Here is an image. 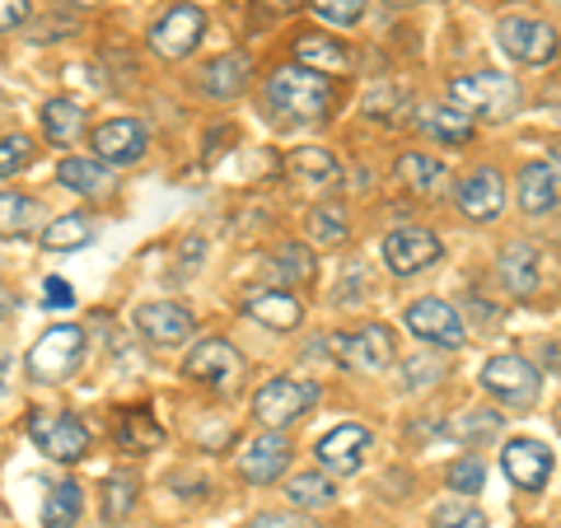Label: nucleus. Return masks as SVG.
<instances>
[{
  "instance_id": "nucleus-1",
  "label": "nucleus",
  "mask_w": 561,
  "mask_h": 528,
  "mask_svg": "<svg viewBox=\"0 0 561 528\" xmlns=\"http://www.w3.org/2000/svg\"><path fill=\"white\" fill-rule=\"evenodd\" d=\"M267 108L286 122H319L332 108V84L319 70L305 66H280L267 80Z\"/></svg>"
},
{
  "instance_id": "nucleus-2",
  "label": "nucleus",
  "mask_w": 561,
  "mask_h": 528,
  "mask_svg": "<svg viewBox=\"0 0 561 528\" xmlns=\"http://www.w3.org/2000/svg\"><path fill=\"white\" fill-rule=\"evenodd\" d=\"M449 99H454V108H463V113H472V117L505 122V117L515 113L519 90H515V80L496 76V70H478V76L454 80V84H449Z\"/></svg>"
},
{
  "instance_id": "nucleus-3",
  "label": "nucleus",
  "mask_w": 561,
  "mask_h": 528,
  "mask_svg": "<svg viewBox=\"0 0 561 528\" xmlns=\"http://www.w3.org/2000/svg\"><path fill=\"white\" fill-rule=\"evenodd\" d=\"M80 360H84V332L61 323V328H51V332H43V337L33 342V351H28V375L38 379V383H61V379L76 375Z\"/></svg>"
},
{
  "instance_id": "nucleus-4",
  "label": "nucleus",
  "mask_w": 561,
  "mask_h": 528,
  "mask_svg": "<svg viewBox=\"0 0 561 528\" xmlns=\"http://www.w3.org/2000/svg\"><path fill=\"white\" fill-rule=\"evenodd\" d=\"M313 402H319V383L309 379H267L253 398V416L262 421L267 431H280L290 421H300Z\"/></svg>"
},
{
  "instance_id": "nucleus-5",
  "label": "nucleus",
  "mask_w": 561,
  "mask_h": 528,
  "mask_svg": "<svg viewBox=\"0 0 561 528\" xmlns=\"http://www.w3.org/2000/svg\"><path fill=\"white\" fill-rule=\"evenodd\" d=\"M482 389L496 402H505V408H534L542 393V379L524 356H491L482 365Z\"/></svg>"
},
{
  "instance_id": "nucleus-6",
  "label": "nucleus",
  "mask_w": 561,
  "mask_h": 528,
  "mask_svg": "<svg viewBox=\"0 0 561 528\" xmlns=\"http://www.w3.org/2000/svg\"><path fill=\"white\" fill-rule=\"evenodd\" d=\"M183 375L197 379V383H206V389H216V393H230L234 383L243 379V356H239L230 342L206 337V342H197V346L187 351Z\"/></svg>"
},
{
  "instance_id": "nucleus-7",
  "label": "nucleus",
  "mask_w": 561,
  "mask_h": 528,
  "mask_svg": "<svg viewBox=\"0 0 561 528\" xmlns=\"http://www.w3.org/2000/svg\"><path fill=\"white\" fill-rule=\"evenodd\" d=\"M28 439L38 445V454L57 463H76L84 449H90V431H84V421L66 416V412H38L28 421Z\"/></svg>"
},
{
  "instance_id": "nucleus-8",
  "label": "nucleus",
  "mask_w": 561,
  "mask_h": 528,
  "mask_svg": "<svg viewBox=\"0 0 561 528\" xmlns=\"http://www.w3.org/2000/svg\"><path fill=\"white\" fill-rule=\"evenodd\" d=\"M328 351L337 356L346 369H365V375H383L393 365V332L389 328H360L356 337H328Z\"/></svg>"
},
{
  "instance_id": "nucleus-9",
  "label": "nucleus",
  "mask_w": 561,
  "mask_h": 528,
  "mask_svg": "<svg viewBox=\"0 0 561 528\" xmlns=\"http://www.w3.org/2000/svg\"><path fill=\"white\" fill-rule=\"evenodd\" d=\"M496 43L511 61L519 66H542L557 57V28L542 24V20H505L496 28Z\"/></svg>"
},
{
  "instance_id": "nucleus-10",
  "label": "nucleus",
  "mask_w": 561,
  "mask_h": 528,
  "mask_svg": "<svg viewBox=\"0 0 561 528\" xmlns=\"http://www.w3.org/2000/svg\"><path fill=\"white\" fill-rule=\"evenodd\" d=\"M202 33H206L202 5H169L164 20L150 28V47L160 51V57L179 61V57H187V51L202 43Z\"/></svg>"
},
{
  "instance_id": "nucleus-11",
  "label": "nucleus",
  "mask_w": 561,
  "mask_h": 528,
  "mask_svg": "<svg viewBox=\"0 0 561 528\" xmlns=\"http://www.w3.org/2000/svg\"><path fill=\"white\" fill-rule=\"evenodd\" d=\"M435 257H440V239H435L431 230H421V225H408V230H393L389 239H383V262H389L393 276L426 272Z\"/></svg>"
},
{
  "instance_id": "nucleus-12",
  "label": "nucleus",
  "mask_w": 561,
  "mask_h": 528,
  "mask_svg": "<svg viewBox=\"0 0 561 528\" xmlns=\"http://www.w3.org/2000/svg\"><path fill=\"white\" fill-rule=\"evenodd\" d=\"M408 328L416 332L421 342H435L445 351L468 342L463 319L454 313V305H445V299H416V305H408Z\"/></svg>"
},
{
  "instance_id": "nucleus-13",
  "label": "nucleus",
  "mask_w": 561,
  "mask_h": 528,
  "mask_svg": "<svg viewBox=\"0 0 561 528\" xmlns=\"http://www.w3.org/2000/svg\"><path fill=\"white\" fill-rule=\"evenodd\" d=\"M501 468H505V478H511L519 491H542V482L552 478V449L542 445V439L519 435V439L505 445Z\"/></svg>"
},
{
  "instance_id": "nucleus-14",
  "label": "nucleus",
  "mask_w": 561,
  "mask_h": 528,
  "mask_svg": "<svg viewBox=\"0 0 561 528\" xmlns=\"http://www.w3.org/2000/svg\"><path fill=\"white\" fill-rule=\"evenodd\" d=\"M131 323H136L140 337L154 342V346H179V342L192 337V313L183 305H164V299H154V305H140L131 313Z\"/></svg>"
},
{
  "instance_id": "nucleus-15",
  "label": "nucleus",
  "mask_w": 561,
  "mask_h": 528,
  "mask_svg": "<svg viewBox=\"0 0 561 528\" xmlns=\"http://www.w3.org/2000/svg\"><path fill=\"white\" fill-rule=\"evenodd\" d=\"M286 179H290L295 187H300V192H313V197H328V192H337L342 169H337V160H332L328 150L305 146V150H295L290 160H286Z\"/></svg>"
},
{
  "instance_id": "nucleus-16",
  "label": "nucleus",
  "mask_w": 561,
  "mask_h": 528,
  "mask_svg": "<svg viewBox=\"0 0 561 528\" xmlns=\"http://www.w3.org/2000/svg\"><path fill=\"white\" fill-rule=\"evenodd\" d=\"M94 154L103 164H136L146 154V127L136 117H113L94 131Z\"/></svg>"
},
{
  "instance_id": "nucleus-17",
  "label": "nucleus",
  "mask_w": 561,
  "mask_h": 528,
  "mask_svg": "<svg viewBox=\"0 0 561 528\" xmlns=\"http://www.w3.org/2000/svg\"><path fill=\"white\" fill-rule=\"evenodd\" d=\"M286 463H290V445H286V439H280L276 431L249 439V445H243V454H239V472H243V482H257V486L276 482L280 472H286Z\"/></svg>"
},
{
  "instance_id": "nucleus-18",
  "label": "nucleus",
  "mask_w": 561,
  "mask_h": 528,
  "mask_svg": "<svg viewBox=\"0 0 561 528\" xmlns=\"http://www.w3.org/2000/svg\"><path fill=\"white\" fill-rule=\"evenodd\" d=\"M313 454H319V463L328 472H356L365 463V454H370V431L356 426V421H346V426L328 431Z\"/></svg>"
},
{
  "instance_id": "nucleus-19",
  "label": "nucleus",
  "mask_w": 561,
  "mask_h": 528,
  "mask_svg": "<svg viewBox=\"0 0 561 528\" xmlns=\"http://www.w3.org/2000/svg\"><path fill=\"white\" fill-rule=\"evenodd\" d=\"M505 206V183L496 169H478L459 183V210L468 220H496Z\"/></svg>"
},
{
  "instance_id": "nucleus-20",
  "label": "nucleus",
  "mask_w": 561,
  "mask_h": 528,
  "mask_svg": "<svg viewBox=\"0 0 561 528\" xmlns=\"http://www.w3.org/2000/svg\"><path fill=\"white\" fill-rule=\"evenodd\" d=\"M243 309H249V319H257L262 328H276V332L300 328V319H305V305L280 286L276 290H253L249 299H243Z\"/></svg>"
},
{
  "instance_id": "nucleus-21",
  "label": "nucleus",
  "mask_w": 561,
  "mask_h": 528,
  "mask_svg": "<svg viewBox=\"0 0 561 528\" xmlns=\"http://www.w3.org/2000/svg\"><path fill=\"white\" fill-rule=\"evenodd\" d=\"M519 206L529 216H548V210L561 206V173L548 160L519 169Z\"/></svg>"
},
{
  "instance_id": "nucleus-22",
  "label": "nucleus",
  "mask_w": 561,
  "mask_h": 528,
  "mask_svg": "<svg viewBox=\"0 0 561 528\" xmlns=\"http://www.w3.org/2000/svg\"><path fill=\"white\" fill-rule=\"evenodd\" d=\"M57 183L80 192V197H103V192H113V169L99 154H76V160L57 164Z\"/></svg>"
},
{
  "instance_id": "nucleus-23",
  "label": "nucleus",
  "mask_w": 561,
  "mask_h": 528,
  "mask_svg": "<svg viewBox=\"0 0 561 528\" xmlns=\"http://www.w3.org/2000/svg\"><path fill=\"white\" fill-rule=\"evenodd\" d=\"M501 280L515 295H534L542 286V253L534 243H511V249L501 253Z\"/></svg>"
},
{
  "instance_id": "nucleus-24",
  "label": "nucleus",
  "mask_w": 561,
  "mask_h": 528,
  "mask_svg": "<svg viewBox=\"0 0 561 528\" xmlns=\"http://www.w3.org/2000/svg\"><path fill=\"white\" fill-rule=\"evenodd\" d=\"M243 80H249V57H239V51H230V57H216L206 70H202V84L210 99H234L243 94Z\"/></svg>"
},
{
  "instance_id": "nucleus-25",
  "label": "nucleus",
  "mask_w": 561,
  "mask_h": 528,
  "mask_svg": "<svg viewBox=\"0 0 561 528\" xmlns=\"http://www.w3.org/2000/svg\"><path fill=\"white\" fill-rule=\"evenodd\" d=\"M84 243H94V220L90 216H57L43 230V249L47 253H76Z\"/></svg>"
},
{
  "instance_id": "nucleus-26",
  "label": "nucleus",
  "mask_w": 561,
  "mask_h": 528,
  "mask_svg": "<svg viewBox=\"0 0 561 528\" xmlns=\"http://www.w3.org/2000/svg\"><path fill=\"white\" fill-rule=\"evenodd\" d=\"M43 127H47V136L57 140V146H76V140L84 136V108L80 103H70V99H51L43 108Z\"/></svg>"
},
{
  "instance_id": "nucleus-27",
  "label": "nucleus",
  "mask_w": 561,
  "mask_h": 528,
  "mask_svg": "<svg viewBox=\"0 0 561 528\" xmlns=\"http://www.w3.org/2000/svg\"><path fill=\"white\" fill-rule=\"evenodd\" d=\"M421 131L445 140V146H463V140L472 136V117L463 108H454V103H445V108H431L426 117H421Z\"/></svg>"
},
{
  "instance_id": "nucleus-28",
  "label": "nucleus",
  "mask_w": 561,
  "mask_h": 528,
  "mask_svg": "<svg viewBox=\"0 0 561 528\" xmlns=\"http://www.w3.org/2000/svg\"><path fill=\"white\" fill-rule=\"evenodd\" d=\"M295 61H300L305 70H319V76H346V51L332 47L328 38H300L295 43Z\"/></svg>"
},
{
  "instance_id": "nucleus-29",
  "label": "nucleus",
  "mask_w": 561,
  "mask_h": 528,
  "mask_svg": "<svg viewBox=\"0 0 561 528\" xmlns=\"http://www.w3.org/2000/svg\"><path fill=\"white\" fill-rule=\"evenodd\" d=\"M398 173H402V183H408L416 197H431V192L445 183V164L435 160V154H402Z\"/></svg>"
},
{
  "instance_id": "nucleus-30",
  "label": "nucleus",
  "mask_w": 561,
  "mask_h": 528,
  "mask_svg": "<svg viewBox=\"0 0 561 528\" xmlns=\"http://www.w3.org/2000/svg\"><path fill=\"white\" fill-rule=\"evenodd\" d=\"M286 501L300 505V509H323V505L337 501V491H332V482L319 478V472H300V478L286 482Z\"/></svg>"
},
{
  "instance_id": "nucleus-31",
  "label": "nucleus",
  "mask_w": 561,
  "mask_h": 528,
  "mask_svg": "<svg viewBox=\"0 0 561 528\" xmlns=\"http://www.w3.org/2000/svg\"><path fill=\"white\" fill-rule=\"evenodd\" d=\"M80 509H84L80 486H76V482H61V486L47 496V505H43V524H47V528H70V524L80 519Z\"/></svg>"
},
{
  "instance_id": "nucleus-32",
  "label": "nucleus",
  "mask_w": 561,
  "mask_h": 528,
  "mask_svg": "<svg viewBox=\"0 0 561 528\" xmlns=\"http://www.w3.org/2000/svg\"><path fill=\"white\" fill-rule=\"evenodd\" d=\"M131 505H136V478L131 472H113V478L103 482V519L122 524L131 515Z\"/></svg>"
},
{
  "instance_id": "nucleus-33",
  "label": "nucleus",
  "mask_w": 561,
  "mask_h": 528,
  "mask_svg": "<svg viewBox=\"0 0 561 528\" xmlns=\"http://www.w3.org/2000/svg\"><path fill=\"white\" fill-rule=\"evenodd\" d=\"M117 439L136 454V449H154V445H160L164 431L150 421V412H122V421H117Z\"/></svg>"
},
{
  "instance_id": "nucleus-34",
  "label": "nucleus",
  "mask_w": 561,
  "mask_h": 528,
  "mask_svg": "<svg viewBox=\"0 0 561 528\" xmlns=\"http://www.w3.org/2000/svg\"><path fill=\"white\" fill-rule=\"evenodd\" d=\"M431 528H486V515L468 501H445L431 509Z\"/></svg>"
},
{
  "instance_id": "nucleus-35",
  "label": "nucleus",
  "mask_w": 561,
  "mask_h": 528,
  "mask_svg": "<svg viewBox=\"0 0 561 528\" xmlns=\"http://www.w3.org/2000/svg\"><path fill=\"white\" fill-rule=\"evenodd\" d=\"M276 276L286 280V286H305V280L313 276V257H309V249H300V243H286V249L276 253Z\"/></svg>"
},
{
  "instance_id": "nucleus-36",
  "label": "nucleus",
  "mask_w": 561,
  "mask_h": 528,
  "mask_svg": "<svg viewBox=\"0 0 561 528\" xmlns=\"http://www.w3.org/2000/svg\"><path fill=\"white\" fill-rule=\"evenodd\" d=\"M313 14L323 24H337V28H351L365 20V0H313Z\"/></svg>"
},
{
  "instance_id": "nucleus-37",
  "label": "nucleus",
  "mask_w": 561,
  "mask_h": 528,
  "mask_svg": "<svg viewBox=\"0 0 561 528\" xmlns=\"http://www.w3.org/2000/svg\"><path fill=\"white\" fill-rule=\"evenodd\" d=\"M309 234L319 249H332V243H346V220L337 210H313L309 216Z\"/></svg>"
},
{
  "instance_id": "nucleus-38",
  "label": "nucleus",
  "mask_w": 561,
  "mask_h": 528,
  "mask_svg": "<svg viewBox=\"0 0 561 528\" xmlns=\"http://www.w3.org/2000/svg\"><path fill=\"white\" fill-rule=\"evenodd\" d=\"M28 160H33V140L28 136H5V140H0V179L20 173Z\"/></svg>"
},
{
  "instance_id": "nucleus-39",
  "label": "nucleus",
  "mask_w": 561,
  "mask_h": 528,
  "mask_svg": "<svg viewBox=\"0 0 561 528\" xmlns=\"http://www.w3.org/2000/svg\"><path fill=\"white\" fill-rule=\"evenodd\" d=\"M28 202L20 192H0V234H20V225L28 220Z\"/></svg>"
},
{
  "instance_id": "nucleus-40",
  "label": "nucleus",
  "mask_w": 561,
  "mask_h": 528,
  "mask_svg": "<svg viewBox=\"0 0 561 528\" xmlns=\"http://www.w3.org/2000/svg\"><path fill=\"white\" fill-rule=\"evenodd\" d=\"M482 478H486V468L478 459H459L449 468L445 482H449V491H468V496H472V491H482Z\"/></svg>"
},
{
  "instance_id": "nucleus-41",
  "label": "nucleus",
  "mask_w": 561,
  "mask_h": 528,
  "mask_svg": "<svg viewBox=\"0 0 561 528\" xmlns=\"http://www.w3.org/2000/svg\"><path fill=\"white\" fill-rule=\"evenodd\" d=\"M496 426H501V416H491V412H468L463 421H454V431H459L463 439H468V435H472V439L496 435Z\"/></svg>"
},
{
  "instance_id": "nucleus-42",
  "label": "nucleus",
  "mask_w": 561,
  "mask_h": 528,
  "mask_svg": "<svg viewBox=\"0 0 561 528\" xmlns=\"http://www.w3.org/2000/svg\"><path fill=\"white\" fill-rule=\"evenodd\" d=\"M43 299H47V309H70V305H76V295H70V286H66V280H57V276H47Z\"/></svg>"
},
{
  "instance_id": "nucleus-43",
  "label": "nucleus",
  "mask_w": 561,
  "mask_h": 528,
  "mask_svg": "<svg viewBox=\"0 0 561 528\" xmlns=\"http://www.w3.org/2000/svg\"><path fill=\"white\" fill-rule=\"evenodd\" d=\"M24 20H28V0H0V33L20 28Z\"/></svg>"
},
{
  "instance_id": "nucleus-44",
  "label": "nucleus",
  "mask_w": 561,
  "mask_h": 528,
  "mask_svg": "<svg viewBox=\"0 0 561 528\" xmlns=\"http://www.w3.org/2000/svg\"><path fill=\"white\" fill-rule=\"evenodd\" d=\"M435 379H440V365H426V360H416V365H408V379H402V383H408V389H421V383H435Z\"/></svg>"
},
{
  "instance_id": "nucleus-45",
  "label": "nucleus",
  "mask_w": 561,
  "mask_h": 528,
  "mask_svg": "<svg viewBox=\"0 0 561 528\" xmlns=\"http://www.w3.org/2000/svg\"><path fill=\"white\" fill-rule=\"evenodd\" d=\"M243 528H309L300 515H257V519H249Z\"/></svg>"
},
{
  "instance_id": "nucleus-46",
  "label": "nucleus",
  "mask_w": 561,
  "mask_h": 528,
  "mask_svg": "<svg viewBox=\"0 0 561 528\" xmlns=\"http://www.w3.org/2000/svg\"><path fill=\"white\" fill-rule=\"evenodd\" d=\"M548 164H552V169H557V173H561V140H557V146H552V150H548Z\"/></svg>"
},
{
  "instance_id": "nucleus-47",
  "label": "nucleus",
  "mask_w": 561,
  "mask_h": 528,
  "mask_svg": "<svg viewBox=\"0 0 561 528\" xmlns=\"http://www.w3.org/2000/svg\"><path fill=\"white\" fill-rule=\"evenodd\" d=\"M61 5H99V0H61Z\"/></svg>"
},
{
  "instance_id": "nucleus-48",
  "label": "nucleus",
  "mask_w": 561,
  "mask_h": 528,
  "mask_svg": "<svg viewBox=\"0 0 561 528\" xmlns=\"http://www.w3.org/2000/svg\"><path fill=\"white\" fill-rule=\"evenodd\" d=\"M389 5H416V0H389Z\"/></svg>"
},
{
  "instance_id": "nucleus-49",
  "label": "nucleus",
  "mask_w": 561,
  "mask_h": 528,
  "mask_svg": "<svg viewBox=\"0 0 561 528\" xmlns=\"http://www.w3.org/2000/svg\"><path fill=\"white\" fill-rule=\"evenodd\" d=\"M0 313H5V295H0Z\"/></svg>"
},
{
  "instance_id": "nucleus-50",
  "label": "nucleus",
  "mask_w": 561,
  "mask_h": 528,
  "mask_svg": "<svg viewBox=\"0 0 561 528\" xmlns=\"http://www.w3.org/2000/svg\"><path fill=\"white\" fill-rule=\"evenodd\" d=\"M557 426H561V412H557Z\"/></svg>"
},
{
  "instance_id": "nucleus-51",
  "label": "nucleus",
  "mask_w": 561,
  "mask_h": 528,
  "mask_svg": "<svg viewBox=\"0 0 561 528\" xmlns=\"http://www.w3.org/2000/svg\"><path fill=\"white\" fill-rule=\"evenodd\" d=\"M557 5H561V0H557Z\"/></svg>"
}]
</instances>
